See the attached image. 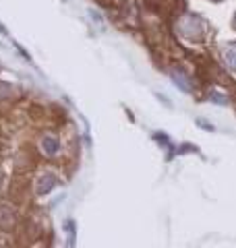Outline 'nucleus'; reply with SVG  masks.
<instances>
[{
  "label": "nucleus",
  "instance_id": "nucleus-6",
  "mask_svg": "<svg viewBox=\"0 0 236 248\" xmlns=\"http://www.w3.org/2000/svg\"><path fill=\"white\" fill-rule=\"evenodd\" d=\"M234 23H236V21H234Z\"/></svg>",
  "mask_w": 236,
  "mask_h": 248
},
{
  "label": "nucleus",
  "instance_id": "nucleus-1",
  "mask_svg": "<svg viewBox=\"0 0 236 248\" xmlns=\"http://www.w3.org/2000/svg\"><path fill=\"white\" fill-rule=\"evenodd\" d=\"M56 184H58V180H56V178H54L52 174H44V176L37 180V186H35V188H37L39 195H48V192H50Z\"/></svg>",
  "mask_w": 236,
  "mask_h": 248
},
{
  "label": "nucleus",
  "instance_id": "nucleus-2",
  "mask_svg": "<svg viewBox=\"0 0 236 248\" xmlns=\"http://www.w3.org/2000/svg\"><path fill=\"white\" fill-rule=\"evenodd\" d=\"M42 147H44V151L48 153V155H56V151H58V139L44 137L42 139Z\"/></svg>",
  "mask_w": 236,
  "mask_h": 248
},
{
  "label": "nucleus",
  "instance_id": "nucleus-4",
  "mask_svg": "<svg viewBox=\"0 0 236 248\" xmlns=\"http://www.w3.org/2000/svg\"><path fill=\"white\" fill-rule=\"evenodd\" d=\"M174 81H176V85H180L185 91H188L191 87H188V83H186V79L183 77V73H174Z\"/></svg>",
  "mask_w": 236,
  "mask_h": 248
},
{
  "label": "nucleus",
  "instance_id": "nucleus-5",
  "mask_svg": "<svg viewBox=\"0 0 236 248\" xmlns=\"http://www.w3.org/2000/svg\"><path fill=\"white\" fill-rule=\"evenodd\" d=\"M2 180H4V178H2V174H0V188H2Z\"/></svg>",
  "mask_w": 236,
  "mask_h": 248
},
{
  "label": "nucleus",
  "instance_id": "nucleus-3",
  "mask_svg": "<svg viewBox=\"0 0 236 248\" xmlns=\"http://www.w3.org/2000/svg\"><path fill=\"white\" fill-rule=\"evenodd\" d=\"M226 62H228V66H232L236 71V46H232V48L226 52Z\"/></svg>",
  "mask_w": 236,
  "mask_h": 248
}]
</instances>
